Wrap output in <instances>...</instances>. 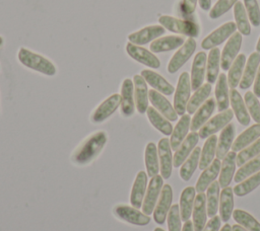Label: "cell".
Returning <instances> with one entry per match:
<instances>
[{"label": "cell", "mask_w": 260, "mask_h": 231, "mask_svg": "<svg viewBox=\"0 0 260 231\" xmlns=\"http://www.w3.org/2000/svg\"><path fill=\"white\" fill-rule=\"evenodd\" d=\"M260 171V154L255 158L249 160L243 166H241L235 174V181L242 182L244 179L250 177L254 173Z\"/></svg>", "instance_id": "obj_46"}, {"label": "cell", "mask_w": 260, "mask_h": 231, "mask_svg": "<svg viewBox=\"0 0 260 231\" xmlns=\"http://www.w3.org/2000/svg\"><path fill=\"white\" fill-rule=\"evenodd\" d=\"M228 79L224 73H221L217 77L215 86V98L217 102L218 111H223L229 108L230 105V92L228 88Z\"/></svg>", "instance_id": "obj_34"}, {"label": "cell", "mask_w": 260, "mask_h": 231, "mask_svg": "<svg viewBox=\"0 0 260 231\" xmlns=\"http://www.w3.org/2000/svg\"><path fill=\"white\" fill-rule=\"evenodd\" d=\"M113 214L116 218L136 226H145L150 222V217L145 215L139 209L124 204L116 205L113 208Z\"/></svg>", "instance_id": "obj_4"}, {"label": "cell", "mask_w": 260, "mask_h": 231, "mask_svg": "<svg viewBox=\"0 0 260 231\" xmlns=\"http://www.w3.org/2000/svg\"><path fill=\"white\" fill-rule=\"evenodd\" d=\"M237 2L238 0H218L211 8L209 12V17L212 19L218 18L226 11H229Z\"/></svg>", "instance_id": "obj_52"}, {"label": "cell", "mask_w": 260, "mask_h": 231, "mask_svg": "<svg viewBox=\"0 0 260 231\" xmlns=\"http://www.w3.org/2000/svg\"><path fill=\"white\" fill-rule=\"evenodd\" d=\"M242 45V34L240 32H234L228 40L221 55H220V66L221 69L226 71L238 56V53Z\"/></svg>", "instance_id": "obj_12"}, {"label": "cell", "mask_w": 260, "mask_h": 231, "mask_svg": "<svg viewBox=\"0 0 260 231\" xmlns=\"http://www.w3.org/2000/svg\"><path fill=\"white\" fill-rule=\"evenodd\" d=\"M260 154V138L257 139L252 145L244 148L240 151L236 158V164L238 166H243L249 160L255 158L257 155Z\"/></svg>", "instance_id": "obj_48"}, {"label": "cell", "mask_w": 260, "mask_h": 231, "mask_svg": "<svg viewBox=\"0 0 260 231\" xmlns=\"http://www.w3.org/2000/svg\"><path fill=\"white\" fill-rule=\"evenodd\" d=\"M144 162H145L147 176L153 177L158 174V171H159L158 153H157V147L153 142H149L145 147Z\"/></svg>", "instance_id": "obj_35"}, {"label": "cell", "mask_w": 260, "mask_h": 231, "mask_svg": "<svg viewBox=\"0 0 260 231\" xmlns=\"http://www.w3.org/2000/svg\"><path fill=\"white\" fill-rule=\"evenodd\" d=\"M157 153L159 160V171L164 179L171 177L173 170V156L170 140L168 138H161L157 144Z\"/></svg>", "instance_id": "obj_15"}, {"label": "cell", "mask_w": 260, "mask_h": 231, "mask_svg": "<svg viewBox=\"0 0 260 231\" xmlns=\"http://www.w3.org/2000/svg\"><path fill=\"white\" fill-rule=\"evenodd\" d=\"M215 109V100L213 98L207 99L194 113L193 119L191 120L190 130L196 132L199 130L211 117L212 112Z\"/></svg>", "instance_id": "obj_25"}, {"label": "cell", "mask_w": 260, "mask_h": 231, "mask_svg": "<svg viewBox=\"0 0 260 231\" xmlns=\"http://www.w3.org/2000/svg\"><path fill=\"white\" fill-rule=\"evenodd\" d=\"M235 221L249 231H260V223L248 212L237 209L233 212Z\"/></svg>", "instance_id": "obj_45"}, {"label": "cell", "mask_w": 260, "mask_h": 231, "mask_svg": "<svg viewBox=\"0 0 260 231\" xmlns=\"http://www.w3.org/2000/svg\"><path fill=\"white\" fill-rule=\"evenodd\" d=\"M219 231H233V230H232V226L229 223H225Z\"/></svg>", "instance_id": "obj_59"}, {"label": "cell", "mask_w": 260, "mask_h": 231, "mask_svg": "<svg viewBox=\"0 0 260 231\" xmlns=\"http://www.w3.org/2000/svg\"><path fill=\"white\" fill-rule=\"evenodd\" d=\"M247 15L254 26L260 25V7L257 0H244Z\"/></svg>", "instance_id": "obj_50"}, {"label": "cell", "mask_w": 260, "mask_h": 231, "mask_svg": "<svg viewBox=\"0 0 260 231\" xmlns=\"http://www.w3.org/2000/svg\"><path fill=\"white\" fill-rule=\"evenodd\" d=\"M196 49V42L192 37L188 38L183 46L173 55L169 64H168V72L176 73L193 55Z\"/></svg>", "instance_id": "obj_11"}, {"label": "cell", "mask_w": 260, "mask_h": 231, "mask_svg": "<svg viewBox=\"0 0 260 231\" xmlns=\"http://www.w3.org/2000/svg\"><path fill=\"white\" fill-rule=\"evenodd\" d=\"M198 2H199V6L201 7V9L208 10L210 8L211 0H198Z\"/></svg>", "instance_id": "obj_56"}, {"label": "cell", "mask_w": 260, "mask_h": 231, "mask_svg": "<svg viewBox=\"0 0 260 231\" xmlns=\"http://www.w3.org/2000/svg\"><path fill=\"white\" fill-rule=\"evenodd\" d=\"M230 102L238 122L243 126H248L250 124L249 111L241 94L235 88H232L230 91Z\"/></svg>", "instance_id": "obj_26"}, {"label": "cell", "mask_w": 260, "mask_h": 231, "mask_svg": "<svg viewBox=\"0 0 260 231\" xmlns=\"http://www.w3.org/2000/svg\"><path fill=\"white\" fill-rule=\"evenodd\" d=\"M108 141L105 131H98L84 139L71 155V161L75 165H86L94 160L103 151Z\"/></svg>", "instance_id": "obj_1"}, {"label": "cell", "mask_w": 260, "mask_h": 231, "mask_svg": "<svg viewBox=\"0 0 260 231\" xmlns=\"http://www.w3.org/2000/svg\"><path fill=\"white\" fill-rule=\"evenodd\" d=\"M191 80L187 72H182L177 83V88L174 96V108L179 115L185 114L187 103L190 98Z\"/></svg>", "instance_id": "obj_5"}, {"label": "cell", "mask_w": 260, "mask_h": 231, "mask_svg": "<svg viewBox=\"0 0 260 231\" xmlns=\"http://www.w3.org/2000/svg\"><path fill=\"white\" fill-rule=\"evenodd\" d=\"M245 65H246L245 55L244 54L238 55L229 69L228 84L231 88H236L239 85L243 76V70Z\"/></svg>", "instance_id": "obj_41"}, {"label": "cell", "mask_w": 260, "mask_h": 231, "mask_svg": "<svg viewBox=\"0 0 260 231\" xmlns=\"http://www.w3.org/2000/svg\"><path fill=\"white\" fill-rule=\"evenodd\" d=\"M3 42H4V40H3V37L0 35V47L3 45Z\"/></svg>", "instance_id": "obj_61"}, {"label": "cell", "mask_w": 260, "mask_h": 231, "mask_svg": "<svg viewBox=\"0 0 260 231\" xmlns=\"http://www.w3.org/2000/svg\"><path fill=\"white\" fill-rule=\"evenodd\" d=\"M219 183L218 181H213L207 188L206 192V209L207 216L214 217L218 210L219 204Z\"/></svg>", "instance_id": "obj_44"}, {"label": "cell", "mask_w": 260, "mask_h": 231, "mask_svg": "<svg viewBox=\"0 0 260 231\" xmlns=\"http://www.w3.org/2000/svg\"><path fill=\"white\" fill-rule=\"evenodd\" d=\"M259 185H260V171L251 175L246 180L239 182L237 185H235L233 190L236 196L244 197V196L250 194L251 191H253Z\"/></svg>", "instance_id": "obj_47"}, {"label": "cell", "mask_w": 260, "mask_h": 231, "mask_svg": "<svg viewBox=\"0 0 260 231\" xmlns=\"http://www.w3.org/2000/svg\"><path fill=\"white\" fill-rule=\"evenodd\" d=\"M234 111L232 109H225L220 111L218 114L214 115L211 120L206 122L200 129H199V138L206 139L211 135H214L219 130L223 129L233 119Z\"/></svg>", "instance_id": "obj_9"}, {"label": "cell", "mask_w": 260, "mask_h": 231, "mask_svg": "<svg viewBox=\"0 0 260 231\" xmlns=\"http://www.w3.org/2000/svg\"><path fill=\"white\" fill-rule=\"evenodd\" d=\"M236 23L232 21L222 24L202 41L201 47L204 50H211L215 48L231 36L236 31Z\"/></svg>", "instance_id": "obj_16"}, {"label": "cell", "mask_w": 260, "mask_h": 231, "mask_svg": "<svg viewBox=\"0 0 260 231\" xmlns=\"http://www.w3.org/2000/svg\"><path fill=\"white\" fill-rule=\"evenodd\" d=\"M235 137V126L233 124H228L221 131L219 135V139L216 146V158L223 159L225 155L230 152V148H232L233 141Z\"/></svg>", "instance_id": "obj_31"}, {"label": "cell", "mask_w": 260, "mask_h": 231, "mask_svg": "<svg viewBox=\"0 0 260 231\" xmlns=\"http://www.w3.org/2000/svg\"><path fill=\"white\" fill-rule=\"evenodd\" d=\"M193 228L194 231H202L207 218V209H206V196L204 192H198L195 197L193 211Z\"/></svg>", "instance_id": "obj_21"}, {"label": "cell", "mask_w": 260, "mask_h": 231, "mask_svg": "<svg viewBox=\"0 0 260 231\" xmlns=\"http://www.w3.org/2000/svg\"><path fill=\"white\" fill-rule=\"evenodd\" d=\"M236 158H237L236 152L231 151L222 159L220 172H219V180H218L219 186L221 188L229 186V184L233 179V176L235 174V169H236Z\"/></svg>", "instance_id": "obj_29"}, {"label": "cell", "mask_w": 260, "mask_h": 231, "mask_svg": "<svg viewBox=\"0 0 260 231\" xmlns=\"http://www.w3.org/2000/svg\"><path fill=\"white\" fill-rule=\"evenodd\" d=\"M220 217L219 216H214L211 217L208 222H206L204 228L202 231H219L220 228Z\"/></svg>", "instance_id": "obj_53"}, {"label": "cell", "mask_w": 260, "mask_h": 231, "mask_svg": "<svg viewBox=\"0 0 260 231\" xmlns=\"http://www.w3.org/2000/svg\"><path fill=\"white\" fill-rule=\"evenodd\" d=\"M220 62V52L217 48L210 50L206 62V80L209 84L216 81L218 77V69Z\"/></svg>", "instance_id": "obj_42"}, {"label": "cell", "mask_w": 260, "mask_h": 231, "mask_svg": "<svg viewBox=\"0 0 260 231\" xmlns=\"http://www.w3.org/2000/svg\"><path fill=\"white\" fill-rule=\"evenodd\" d=\"M197 0H182L181 9L184 14L190 15L195 11Z\"/></svg>", "instance_id": "obj_54"}, {"label": "cell", "mask_w": 260, "mask_h": 231, "mask_svg": "<svg viewBox=\"0 0 260 231\" xmlns=\"http://www.w3.org/2000/svg\"><path fill=\"white\" fill-rule=\"evenodd\" d=\"M158 21L160 25L165 27V29L176 33H181L191 37H196L199 34V28L197 24L189 20H183L169 15H161L159 16Z\"/></svg>", "instance_id": "obj_3"}, {"label": "cell", "mask_w": 260, "mask_h": 231, "mask_svg": "<svg viewBox=\"0 0 260 231\" xmlns=\"http://www.w3.org/2000/svg\"><path fill=\"white\" fill-rule=\"evenodd\" d=\"M165 33V27L159 24L148 25L128 34V41L137 46H143L158 38Z\"/></svg>", "instance_id": "obj_13"}, {"label": "cell", "mask_w": 260, "mask_h": 231, "mask_svg": "<svg viewBox=\"0 0 260 231\" xmlns=\"http://www.w3.org/2000/svg\"><path fill=\"white\" fill-rule=\"evenodd\" d=\"M17 59L24 67L43 75L54 76L57 73V68L51 60L26 48L22 47L18 50Z\"/></svg>", "instance_id": "obj_2"}, {"label": "cell", "mask_w": 260, "mask_h": 231, "mask_svg": "<svg viewBox=\"0 0 260 231\" xmlns=\"http://www.w3.org/2000/svg\"><path fill=\"white\" fill-rule=\"evenodd\" d=\"M256 50H257L258 53H260V37H259L258 43H257V45H256Z\"/></svg>", "instance_id": "obj_60"}, {"label": "cell", "mask_w": 260, "mask_h": 231, "mask_svg": "<svg viewBox=\"0 0 260 231\" xmlns=\"http://www.w3.org/2000/svg\"><path fill=\"white\" fill-rule=\"evenodd\" d=\"M146 114L150 124L161 134L170 136L173 132V126L168 119H166L160 112H158L153 106H148L146 109Z\"/></svg>", "instance_id": "obj_37"}, {"label": "cell", "mask_w": 260, "mask_h": 231, "mask_svg": "<svg viewBox=\"0 0 260 231\" xmlns=\"http://www.w3.org/2000/svg\"><path fill=\"white\" fill-rule=\"evenodd\" d=\"M259 65H260V53L254 52L249 56L247 64L245 65V70H244L242 79L239 83L240 88L247 89L252 85V82L255 79Z\"/></svg>", "instance_id": "obj_28"}, {"label": "cell", "mask_w": 260, "mask_h": 231, "mask_svg": "<svg viewBox=\"0 0 260 231\" xmlns=\"http://www.w3.org/2000/svg\"><path fill=\"white\" fill-rule=\"evenodd\" d=\"M121 104L120 111L124 118H129L135 110L134 84L130 78H125L121 84Z\"/></svg>", "instance_id": "obj_14"}, {"label": "cell", "mask_w": 260, "mask_h": 231, "mask_svg": "<svg viewBox=\"0 0 260 231\" xmlns=\"http://www.w3.org/2000/svg\"><path fill=\"white\" fill-rule=\"evenodd\" d=\"M133 84H134V99H135V107L139 113L146 112L148 107V88L147 83L143 79L141 75L133 76Z\"/></svg>", "instance_id": "obj_18"}, {"label": "cell", "mask_w": 260, "mask_h": 231, "mask_svg": "<svg viewBox=\"0 0 260 231\" xmlns=\"http://www.w3.org/2000/svg\"><path fill=\"white\" fill-rule=\"evenodd\" d=\"M234 212V190L226 186L222 188L219 198V217L221 221L226 223Z\"/></svg>", "instance_id": "obj_36"}, {"label": "cell", "mask_w": 260, "mask_h": 231, "mask_svg": "<svg viewBox=\"0 0 260 231\" xmlns=\"http://www.w3.org/2000/svg\"><path fill=\"white\" fill-rule=\"evenodd\" d=\"M259 138H260V124H255L249 127L247 130H245L243 133H241L237 137L235 142H233L232 150L234 152L241 151Z\"/></svg>", "instance_id": "obj_32"}, {"label": "cell", "mask_w": 260, "mask_h": 231, "mask_svg": "<svg viewBox=\"0 0 260 231\" xmlns=\"http://www.w3.org/2000/svg\"><path fill=\"white\" fill-rule=\"evenodd\" d=\"M200 153H201V149L199 147H195L194 150L189 155V157L181 165L179 174L184 181H188L192 177L197 166H199Z\"/></svg>", "instance_id": "obj_40"}, {"label": "cell", "mask_w": 260, "mask_h": 231, "mask_svg": "<svg viewBox=\"0 0 260 231\" xmlns=\"http://www.w3.org/2000/svg\"><path fill=\"white\" fill-rule=\"evenodd\" d=\"M234 17L236 20V26L241 34L249 35L251 33V26L249 23V17L247 15L246 9L242 2L238 1L234 5Z\"/></svg>", "instance_id": "obj_43"}, {"label": "cell", "mask_w": 260, "mask_h": 231, "mask_svg": "<svg viewBox=\"0 0 260 231\" xmlns=\"http://www.w3.org/2000/svg\"><path fill=\"white\" fill-rule=\"evenodd\" d=\"M190 124H191V118L189 114H183L182 118L179 120L175 128L173 129V132L171 134L170 139V145L172 150H177L182 142L187 137L188 131L190 130Z\"/></svg>", "instance_id": "obj_27"}, {"label": "cell", "mask_w": 260, "mask_h": 231, "mask_svg": "<svg viewBox=\"0 0 260 231\" xmlns=\"http://www.w3.org/2000/svg\"><path fill=\"white\" fill-rule=\"evenodd\" d=\"M146 188H147V173L141 170L136 174V177L132 185V189L130 194L131 206L137 209L142 207Z\"/></svg>", "instance_id": "obj_22"}, {"label": "cell", "mask_w": 260, "mask_h": 231, "mask_svg": "<svg viewBox=\"0 0 260 231\" xmlns=\"http://www.w3.org/2000/svg\"><path fill=\"white\" fill-rule=\"evenodd\" d=\"M181 231H194V228H193V222H191L190 220L186 221L183 225V228Z\"/></svg>", "instance_id": "obj_57"}, {"label": "cell", "mask_w": 260, "mask_h": 231, "mask_svg": "<svg viewBox=\"0 0 260 231\" xmlns=\"http://www.w3.org/2000/svg\"><path fill=\"white\" fill-rule=\"evenodd\" d=\"M232 230H233V231H249V230L245 229L244 227H242V226L239 225V224H235L234 226H232Z\"/></svg>", "instance_id": "obj_58"}, {"label": "cell", "mask_w": 260, "mask_h": 231, "mask_svg": "<svg viewBox=\"0 0 260 231\" xmlns=\"http://www.w3.org/2000/svg\"><path fill=\"white\" fill-rule=\"evenodd\" d=\"M140 75L143 77L147 84H149L154 90L158 91L161 94L171 95L175 90L174 86L171 83H169L161 75L152 70L144 69L141 71Z\"/></svg>", "instance_id": "obj_20"}, {"label": "cell", "mask_w": 260, "mask_h": 231, "mask_svg": "<svg viewBox=\"0 0 260 231\" xmlns=\"http://www.w3.org/2000/svg\"><path fill=\"white\" fill-rule=\"evenodd\" d=\"M199 140V134L196 132H191L187 135L185 140L182 142L180 147L176 150L173 157V166L179 167L184 161L189 157L191 152L194 150Z\"/></svg>", "instance_id": "obj_19"}, {"label": "cell", "mask_w": 260, "mask_h": 231, "mask_svg": "<svg viewBox=\"0 0 260 231\" xmlns=\"http://www.w3.org/2000/svg\"><path fill=\"white\" fill-rule=\"evenodd\" d=\"M168 229L169 231H181V214L179 205L175 204L171 207L168 213Z\"/></svg>", "instance_id": "obj_51"}, {"label": "cell", "mask_w": 260, "mask_h": 231, "mask_svg": "<svg viewBox=\"0 0 260 231\" xmlns=\"http://www.w3.org/2000/svg\"><path fill=\"white\" fill-rule=\"evenodd\" d=\"M125 50L131 59L142 65H145L152 69H157L160 66V61L158 60V58L154 56L152 52L146 50L142 46H137L128 42L126 44Z\"/></svg>", "instance_id": "obj_8"}, {"label": "cell", "mask_w": 260, "mask_h": 231, "mask_svg": "<svg viewBox=\"0 0 260 231\" xmlns=\"http://www.w3.org/2000/svg\"><path fill=\"white\" fill-rule=\"evenodd\" d=\"M220 167V160L218 158H215L211 162V164L203 170L195 185V189L197 192H203L208 188V186L215 180V178L219 174Z\"/></svg>", "instance_id": "obj_24"}, {"label": "cell", "mask_w": 260, "mask_h": 231, "mask_svg": "<svg viewBox=\"0 0 260 231\" xmlns=\"http://www.w3.org/2000/svg\"><path fill=\"white\" fill-rule=\"evenodd\" d=\"M211 92V85L209 83H205L201 85L197 90H195L194 94L191 96L187 103L186 110L189 114L195 113V111L207 100L209 94Z\"/></svg>", "instance_id": "obj_39"}, {"label": "cell", "mask_w": 260, "mask_h": 231, "mask_svg": "<svg viewBox=\"0 0 260 231\" xmlns=\"http://www.w3.org/2000/svg\"><path fill=\"white\" fill-rule=\"evenodd\" d=\"M121 95L113 93L101 102L90 114V122L92 124H100L109 119L120 106Z\"/></svg>", "instance_id": "obj_6"}, {"label": "cell", "mask_w": 260, "mask_h": 231, "mask_svg": "<svg viewBox=\"0 0 260 231\" xmlns=\"http://www.w3.org/2000/svg\"><path fill=\"white\" fill-rule=\"evenodd\" d=\"M207 58L204 52H199L196 54L191 70V89L194 91L197 90L203 83L205 76V68H206Z\"/></svg>", "instance_id": "obj_23"}, {"label": "cell", "mask_w": 260, "mask_h": 231, "mask_svg": "<svg viewBox=\"0 0 260 231\" xmlns=\"http://www.w3.org/2000/svg\"><path fill=\"white\" fill-rule=\"evenodd\" d=\"M216 146H217V136L211 135L207 138L206 142L204 143L203 149L200 153V159H199V168L201 170H204L206 167H208L211 162L214 160V156L216 154Z\"/></svg>", "instance_id": "obj_38"}, {"label": "cell", "mask_w": 260, "mask_h": 231, "mask_svg": "<svg viewBox=\"0 0 260 231\" xmlns=\"http://www.w3.org/2000/svg\"><path fill=\"white\" fill-rule=\"evenodd\" d=\"M148 98H149V101L151 102L152 106L158 112H160L166 119H168L171 122L177 121L178 114H177L174 106H172L170 101L161 93H159L158 91H156L154 89H150L148 91Z\"/></svg>", "instance_id": "obj_17"}, {"label": "cell", "mask_w": 260, "mask_h": 231, "mask_svg": "<svg viewBox=\"0 0 260 231\" xmlns=\"http://www.w3.org/2000/svg\"><path fill=\"white\" fill-rule=\"evenodd\" d=\"M253 93L257 96L260 97V66L258 68V72L255 78V82H254V87H253Z\"/></svg>", "instance_id": "obj_55"}, {"label": "cell", "mask_w": 260, "mask_h": 231, "mask_svg": "<svg viewBox=\"0 0 260 231\" xmlns=\"http://www.w3.org/2000/svg\"><path fill=\"white\" fill-rule=\"evenodd\" d=\"M244 99L250 115L257 124H260V103L257 96L252 91H247Z\"/></svg>", "instance_id": "obj_49"}, {"label": "cell", "mask_w": 260, "mask_h": 231, "mask_svg": "<svg viewBox=\"0 0 260 231\" xmlns=\"http://www.w3.org/2000/svg\"><path fill=\"white\" fill-rule=\"evenodd\" d=\"M173 201V189L170 184H164L158 201L153 210V220L155 223L161 225L165 223L168 213L172 207Z\"/></svg>", "instance_id": "obj_10"}, {"label": "cell", "mask_w": 260, "mask_h": 231, "mask_svg": "<svg viewBox=\"0 0 260 231\" xmlns=\"http://www.w3.org/2000/svg\"><path fill=\"white\" fill-rule=\"evenodd\" d=\"M154 231H165L162 228H159V227H157V228H155L154 229Z\"/></svg>", "instance_id": "obj_62"}, {"label": "cell", "mask_w": 260, "mask_h": 231, "mask_svg": "<svg viewBox=\"0 0 260 231\" xmlns=\"http://www.w3.org/2000/svg\"><path fill=\"white\" fill-rule=\"evenodd\" d=\"M185 43L183 36L179 35H167L162 37H158L151 42L150 44V52L152 53H162L175 50Z\"/></svg>", "instance_id": "obj_30"}, {"label": "cell", "mask_w": 260, "mask_h": 231, "mask_svg": "<svg viewBox=\"0 0 260 231\" xmlns=\"http://www.w3.org/2000/svg\"><path fill=\"white\" fill-rule=\"evenodd\" d=\"M164 178L161 175H155L150 178V181L148 182L146 192L143 199L142 203V212L145 215H151L153 213V210L155 208V205L158 201L161 188L164 186Z\"/></svg>", "instance_id": "obj_7"}, {"label": "cell", "mask_w": 260, "mask_h": 231, "mask_svg": "<svg viewBox=\"0 0 260 231\" xmlns=\"http://www.w3.org/2000/svg\"><path fill=\"white\" fill-rule=\"evenodd\" d=\"M195 192H196V189L193 186H187L181 192L179 208H180L181 219L183 222L188 221L192 215L194 201L196 197Z\"/></svg>", "instance_id": "obj_33"}]
</instances>
